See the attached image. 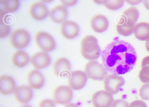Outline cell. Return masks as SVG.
Here are the masks:
<instances>
[{
  "label": "cell",
  "mask_w": 149,
  "mask_h": 107,
  "mask_svg": "<svg viewBox=\"0 0 149 107\" xmlns=\"http://www.w3.org/2000/svg\"><path fill=\"white\" fill-rule=\"evenodd\" d=\"M101 56L102 64L107 71L119 75L131 71L137 58L133 46L120 40H114L107 45Z\"/></svg>",
  "instance_id": "1"
},
{
  "label": "cell",
  "mask_w": 149,
  "mask_h": 107,
  "mask_svg": "<svg viewBox=\"0 0 149 107\" xmlns=\"http://www.w3.org/2000/svg\"><path fill=\"white\" fill-rule=\"evenodd\" d=\"M80 52L82 56L87 60L91 61L97 59L102 51L97 38L91 35L84 37L81 42Z\"/></svg>",
  "instance_id": "2"
},
{
  "label": "cell",
  "mask_w": 149,
  "mask_h": 107,
  "mask_svg": "<svg viewBox=\"0 0 149 107\" xmlns=\"http://www.w3.org/2000/svg\"><path fill=\"white\" fill-rule=\"evenodd\" d=\"M87 78L94 80L102 81L107 75V71L103 64L95 60H91L84 67Z\"/></svg>",
  "instance_id": "3"
},
{
  "label": "cell",
  "mask_w": 149,
  "mask_h": 107,
  "mask_svg": "<svg viewBox=\"0 0 149 107\" xmlns=\"http://www.w3.org/2000/svg\"><path fill=\"white\" fill-rule=\"evenodd\" d=\"M30 36L28 32L22 28L15 30L11 33L10 41L12 46L17 49L25 48L28 44Z\"/></svg>",
  "instance_id": "4"
},
{
  "label": "cell",
  "mask_w": 149,
  "mask_h": 107,
  "mask_svg": "<svg viewBox=\"0 0 149 107\" xmlns=\"http://www.w3.org/2000/svg\"><path fill=\"white\" fill-rule=\"evenodd\" d=\"M123 77L119 75L111 74L107 75L104 80V90L112 95L117 94L125 83Z\"/></svg>",
  "instance_id": "5"
},
{
  "label": "cell",
  "mask_w": 149,
  "mask_h": 107,
  "mask_svg": "<svg viewBox=\"0 0 149 107\" xmlns=\"http://www.w3.org/2000/svg\"><path fill=\"white\" fill-rule=\"evenodd\" d=\"M53 99L56 104L66 105L71 101L73 97V91L67 85L58 86L53 93Z\"/></svg>",
  "instance_id": "6"
},
{
  "label": "cell",
  "mask_w": 149,
  "mask_h": 107,
  "mask_svg": "<svg viewBox=\"0 0 149 107\" xmlns=\"http://www.w3.org/2000/svg\"><path fill=\"white\" fill-rule=\"evenodd\" d=\"M35 40L38 46L44 51H50L55 47L54 39L51 35L45 32H38L35 35Z\"/></svg>",
  "instance_id": "7"
},
{
  "label": "cell",
  "mask_w": 149,
  "mask_h": 107,
  "mask_svg": "<svg viewBox=\"0 0 149 107\" xmlns=\"http://www.w3.org/2000/svg\"><path fill=\"white\" fill-rule=\"evenodd\" d=\"M91 100L94 107H110L113 98V95L104 90L95 93Z\"/></svg>",
  "instance_id": "8"
},
{
  "label": "cell",
  "mask_w": 149,
  "mask_h": 107,
  "mask_svg": "<svg viewBox=\"0 0 149 107\" xmlns=\"http://www.w3.org/2000/svg\"><path fill=\"white\" fill-rule=\"evenodd\" d=\"M87 78L84 71L80 70L73 71L69 75V86L72 90H80L85 85Z\"/></svg>",
  "instance_id": "9"
},
{
  "label": "cell",
  "mask_w": 149,
  "mask_h": 107,
  "mask_svg": "<svg viewBox=\"0 0 149 107\" xmlns=\"http://www.w3.org/2000/svg\"><path fill=\"white\" fill-rule=\"evenodd\" d=\"M54 71L57 76L65 78L69 75L71 66L69 60L66 58L61 57L57 59L53 64Z\"/></svg>",
  "instance_id": "10"
},
{
  "label": "cell",
  "mask_w": 149,
  "mask_h": 107,
  "mask_svg": "<svg viewBox=\"0 0 149 107\" xmlns=\"http://www.w3.org/2000/svg\"><path fill=\"white\" fill-rule=\"evenodd\" d=\"M61 32L65 38L70 39L76 37L79 32V27L78 24L72 20H66L62 24Z\"/></svg>",
  "instance_id": "11"
},
{
  "label": "cell",
  "mask_w": 149,
  "mask_h": 107,
  "mask_svg": "<svg viewBox=\"0 0 149 107\" xmlns=\"http://www.w3.org/2000/svg\"><path fill=\"white\" fill-rule=\"evenodd\" d=\"M30 62L35 68L42 69L47 67L51 62L49 55L44 51H40L34 54L31 57Z\"/></svg>",
  "instance_id": "12"
},
{
  "label": "cell",
  "mask_w": 149,
  "mask_h": 107,
  "mask_svg": "<svg viewBox=\"0 0 149 107\" xmlns=\"http://www.w3.org/2000/svg\"><path fill=\"white\" fill-rule=\"evenodd\" d=\"M14 92L15 99L18 102L22 104L29 102L33 96L31 87L27 85H22L17 86Z\"/></svg>",
  "instance_id": "13"
},
{
  "label": "cell",
  "mask_w": 149,
  "mask_h": 107,
  "mask_svg": "<svg viewBox=\"0 0 149 107\" xmlns=\"http://www.w3.org/2000/svg\"><path fill=\"white\" fill-rule=\"evenodd\" d=\"M29 11L31 17L37 20L45 19L48 14L47 6L41 2H36L33 3L30 6Z\"/></svg>",
  "instance_id": "14"
},
{
  "label": "cell",
  "mask_w": 149,
  "mask_h": 107,
  "mask_svg": "<svg viewBox=\"0 0 149 107\" xmlns=\"http://www.w3.org/2000/svg\"><path fill=\"white\" fill-rule=\"evenodd\" d=\"M91 27L95 32L100 33L105 31L109 25L107 17L103 14H97L92 17L90 22Z\"/></svg>",
  "instance_id": "15"
},
{
  "label": "cell",
  "mask_w": 149,
  "mask_h": 107,
  "mask_svg": "<svg viewBox=\"0 0 149 107\" xmlns=\"http://www.w3.org/2000/svg\"><path fill=\"white\" fill-rule=\"evenodd\" d=\"M27 80L30 87L33 89H38L42 86L44 78L42 75L39 71L34 69L27 74Z\"/></svg>",
  "instance_id": "16"
},
{
  "label": "cell",
  "mask_w": 149,
  "mask_h": 107,
  "mask_svg": "<svg viewBox=\"0 0 149 107\" xmlns=\"http://www.w3.org/2000/svg\"><path fill=\"white\" fill-rule=\"evenodd\" d=\"M68 14L66 8L61 5L54 6L49 12L50 19L56 23H60L64 21L66 19Z\"/></svg>",
  "instance_id": "17"
},
{
  "label": "cell",
  "mask_w": 149,
  "mask_h": 107,
  "mask_svg": "<svg viewBox=\"0 0 149 107\" xmlns=\"http://www.w3.org/2000/svg\"><path fill=\"white\" fill-rule=\"evenodd\" d=\"M16 84L13 79L10 76L3 75L0 77V93L4 95L12 93L15 89Z\"/></svg>",
  "instance_id": "18"
},
{
  "label": "cell",
  "mask_w": 149,
  "mask_h": 107,
  "mask_svg": "<svg viewBox=\"0 0 149 107\" xmlns=\"http://www.w3.org/2000/svg\"><path fill=\"white\" fill-rule=\"evenodd\" d=\"M133 34L140 40H146L149 38V23L142 22L135 25Z\"/></svg>",
  "instance_id": "19"
},
{
  "label": "cell",
  "mask_w": 149,
  "mask_h": 107,
  "mask_svg": "<svg viewBox=\"0 0 149 107\" xmlns=\"http://www.w3.org/2000/svg\"><path fill=\"white\" fill-rule=\"evenodd\" d=\"M29 60V57L26 53L22 50H19L13 54L11 61L15 66L22 68L28 63Z\"/></svg>",
  "instance_id": "20"
},
{
  "label": "cell",
  "mask_w": 149,
  "mask_h": 107,
  "mask_svg": "<svg viewBox=\"0 0 149 107\" xmlns=\"http://www.w3.org/2000/svg\"><path fill=\"white\" fill-rule=\"evenodd\" d=\"M139 15V12L136 8L130 7L123 12L122 17L125 23L128 25H134Z\"/></svg>",
  "instance_id": "21"
},
{
  "label": "cell",
  "mask_w": 149,
  "mask_h": 107,
  "mask_svg": "<svg viewBox=\"0 0 149 107\" xmlns=\"http://www.w3.org/2000/svg\"><path fill=\"white\" fill-rule=\"evenodd\" d=\"M138 76L142 82L149 83V55L143 59L141 62V69Z\"/></svg>",
  "instance_id": "22"
},
{
  "label": "cell",
  "mask_w": 149,
  "mask_h": 107,
  "mask_svg": "<svg viewBox=\"0 0 149 107\" xmlns=\"http://www.w3.org/2000/svg\"><path fill=\"white\" fill-rule=\"evenodd\" d=\"M116 25L117 32L120 35L124 36H127L131 35L133 32L134 25L126 24L123 21Z\"/></svg>",
  "instance_id": "23"
},
{
  "label": "cell",
  "mask_w": 149,
  "mask_h": 107,
  "mask_svg": "<svg viewBox=\"0 0 149 107\" xmlns=\"http://www.w3.org/2000/svg\"><path fill=\"white\" fill-rule=\"evenodd\" d=\"M2 3L3 8L10 13L15 12L18 8L19 4L18 0H2Z\"/></svg>",
  "instance_id": "24"
},
{
  "label": "cell",
  "mask_w": 149,
  "mask_h": 107,
  "mask_svg": "<svg viewBox=\"0 0 149 107\" xmlns=\"http://www.w3.org/2000/svg\"><path fill=\"white\" fill-rule=\"evenodd\" d=\"M124 2L123 0H106L104 5L108 9L116 10L121 8Z\"/></svg>",
  "instance_id": "25"
},
{
  "label": "cell",
  "mask_w": 149,
  "mask_h": 107,
  "mask_svg": "<svg viewBox=\"0 0 149 107\" xmlns=\"http://www.w3.org/2000/svg\"><path fill=\"white\" fill-rule=\"evenodd\" d=\"M139 95L145 100H149V83L143 84L139 89Z\"/></svg>",
  "instance_id": "26"
},
{
  "label": "cell",
  "mask_w": 149,
  "mask_h": 107,
  "mask_svg": "<svg viewBox=\"0 0 149 107\" xmlns=\"http://www.w3.org/2000/svg\"><path fill=\"white\" fill-rule=\"evenodd\" d=\"M0 37L3 38L7 36L10 32V26L5 24L0 21Z\"/></svg>",
  "instance_id": "27"
},
{
  "label": "cell",
  "mask_w": 149,
  "mask_h": 107,
  "mask_svg": "<svg viewBox=\"0 0 149 107\" xmlns=\"http://www.w3.org/2000/svg\"><path fill=\"white\" fill-rule=\"evenodd\" d=\"M129 104L125 100L116 99L113 100L110 107H129Z\"/></svg>",
  "instance_id": "28"
},
{
  "label": "cell",
  "mask_w": 149,
  "mask_h": 107,
  "mask_svg": "<svg viewBox=\"0 0 149 107\" xmlns=\"http://www.w3.org/2000/svg\"><path fill=\"white\" fill-rule=\"evenodd\" d=\"M38 107H55V105L53 100L45 99L40 102Z\"/></svg>",
  "instance_id": "29"
},
{
  "label": "cell",
  "mask_w": 149,
  "mask_h": 107,
  "mask_svg": "<svg viewBox=\"0 0 149 107\" xmlns=\"http://www.w3.org/2000/svg\"><path fill=\"white\" fill-rule=\"evenodd\" d=\"M129 107H147V106L143 101L137 100L132 102L129 104Z\"/></svg>",
  "instance_id": "30"
},
{
  "label": "cell",
  "mask_w": 149,
  "mask_h": 107,
  "mask_svg": "<svg viewBox=\"0 0 149 107\" xmlns=\"http://www.w3.org/2000/svg\"><path fill=\"white\" fill-rule=\"evenodd\" d=\"M77 0H61V2L64 6H70L75 5Z\"/></svg>",
  "instance_id": "31"
},
{
  "label": "cell",
  "mask_w": 149,
  "mask_h": 107,
  "mask_svg": "<svg viewBox=\"0 0 149 107\" xmlns=\"http://www.w3.org/2000/svg\"><path fill=\"white\" fill-rule=\"evenodd\" d=\"M129 4L132 5H135L140 3L141 0H126Z\"/></svg>",
  "instance_id": "32"
},
{
  "label": "cell",
  "mask_w": 149,
  "mask_h": 107,
  "mask_svg": "<svg viewBox=\"0 0 149 107\" xmlns=\"http://www.w3.org/2000/svg\"><path fill=\"white\" fill-rule=\"evenodd\" d=\"M65 107H80L77 104L73 103H70L65 105Z\"/></svg>",
  "instance_id": "33"
},
{
  "label": "cell",
  "mask_w": 149,
  "mask_h": 107,
  "mask_svg": "<svg viewBox=\"0 0 149 107\" xmlns=\"http://www.w3.org/2000/svg\"><path fill=\"white\" fill-rule=\"evenodd\" d=\"M143 2L146 8L149 10V0H143Z\"/></svg>",
  "instance_id": "34"
},
{
  "label": "cell",
  "mask_w": 149,
  "mask_h": 107,
  "mask_svg": "<svg viewBox=\"0 0 149 107\" xmlns=\"http://www.w3.org/2000/svg\"><path fill=\"white\" fill-rule=\"evenodd\" d=\"M145 46L146 49L149 52V38L146 40L145 42Z\"/></svg>",
  "instance_id": "35"
},
{
  "label": "cell",
  "mask_w": 149,
  "mask_h": 107,
  "mask_svg": "<svg viewBox=\"0 0 149 107\" xmlns=\"http://www.w3.org/2000/svg\"><path fill=\"white\" fill-rule=\"evenodd\" d=\"M93 1L95 3L98 4H104L106 0H93Z\"/></svg>",
  "instance_id": "36"
},
{
  "label": "cell",
  "mask_w": 149,
  "mask_h": 107,
  "mask_svg": "<svg viewBox=\"0 0 149 107\" xmlns=\"http://www.w3.org/2000/svg\"><path fill=\"white\" fill-rule=\"evenodd\" d=\"M20 107H32L31 106L29 105H24Z\"/></svg>",
  "instance_id": "37"
}]
</instances>
